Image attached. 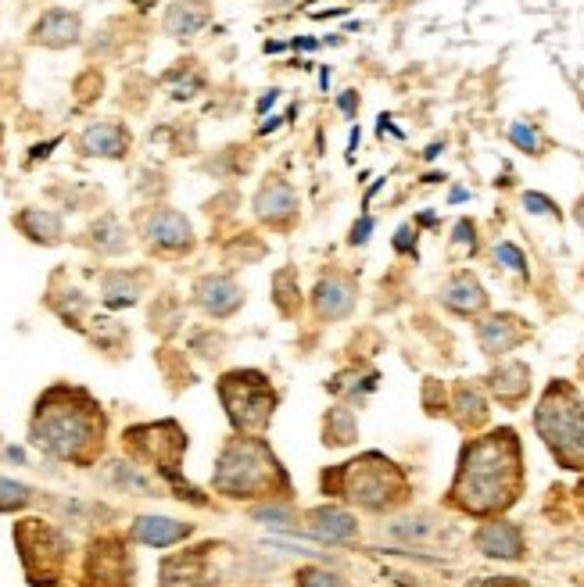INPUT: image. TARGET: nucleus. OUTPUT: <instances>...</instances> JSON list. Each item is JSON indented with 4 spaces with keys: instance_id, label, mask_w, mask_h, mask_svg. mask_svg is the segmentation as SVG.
<instances>
[{
    "instance_id": "1",
    "label": "nucleus",
    "mask_w": 584,
    "mask_h": 587,
    "mask_svg": "<svg viewBox=\"0 0 584 587\" xmlns=\"http://www.w3.org/2000/svg\"><path fill=\"white\" fill-rule=\"evenodd\" d=\"M520 487V444L513 430L473 441L463 451V469L456 480V502L466 512H499L516 498Z\"/></svg>"
},
{
    "instance_id": "2",
    "label": "nucleus",
    "mask_w": 584,
    "mask_h": 587,
    "mask_svg": "<svg viewBox=\"0 0 584 587\" xmlns=\"http://www.w3.org/2000/svg\"><path fill=\"white\" fill-rule=\"evenodd\" d=\"M104 419L97 405L83 398L79 391H65L54 387L47 398L36 405L33 416V441L40 444L54 459L83 462L90 459V451L101 444Z\"/></svg>"
},
{
    "instance_id": "3",
    "label": "nucleus",
    "mask_w": 584,
    "mask_h": 587,
    "mask_svg": "<svg viewBox=\"0 0 584 587\" xmlns=\"http://www.w3.org/2000/svg\"><path fill=\"white\" fill-rule=\"evenodd\" d=\"M276 480H280V462L269 455L266 444L237 437L219 455V469H215L212 484L215 491L230 494V498H251V494L273 491Z\"/></svg>"
},
{
    "instance_id": "4",
    "label": "nucleus",
    "mask_w": 584,
    "mask_h": 587,
    "mask_svg": "<svg viewBox=\"0 0 584 587\" xmlns=\"http://www.w3.org/2000/svg\"><path fill=\"white\" fill-rule=\"evenodd\" d=\"M534 423H538L542 441L549 444L552 455L563 466L584 469V409L563 383H552L549 391H545Z\"/></svg>"
},
{
    "instance_id": "5",
    "label": "nucleus",
    "mask_w": 584,
    "mask_h": 587,
    "mask_svg": "<svg viewBox=\"0 0 584 587\" xmlns=\"http://www.w3.org/2000/svg\"><path fill=\"white\" fill-rule=\"evenodd\" d=\"M219 394L226 401L233 426L237 430H262L276 409V394L262 373H230L219 383Z\"/></svg>"
},
{
    "instance_id": "6",
    "label": "nucleus",
    "mask_w": 584,
    "mask_h": 587,
    "mask_svg": "<svg viewBox=\"0 0 584 587\" xmlns=\"http://www.w3.org/2000/svg\"><path fill=\"white\" fill-rule=\"evenodd\" d=\"M344 487L366 509H384V505H391V498H398L395 469L387 466L384 459H377V455L366 462H352V466L344 469Z\"/></svg>"
},
{
    "instance_id": "7",
    "label": "nucleus",
    "mask_w": 584,
    "mask_h": 587,
    "mask_svg": "<svg viewBox=\"0 0 584 587\" xmlns=\"http://www.w3.org/2000/svg\"><path fill=\"white\" fill-rule=\"evenodd\" d=\"M129 448H137L140 455H155L158 469H165V477L172 484H180L176 477V466H180V455L187 448V437L180 434V426L176 423H158V426H137V430H129Z\"/></svg>"
},
{
    "instance_id": "8",
    "label": "nucleus",
    "mask_w": 584,
    "mask_h": 587,
    "mask_svg": "<svg viewBox=\"0 0 584 587\" xmlns=\"http://www.w3.org/2000/svg\"><path fill=\"white\" fill-rule=\"evenodd\" d=\"M133 577V566H129V555L119 541L104 537L90 545L86 555V587H129Z\"/></svg>"
},
{
    "instance_id": "9",
    "label": "nucleus",
    "mask_w": 584,
    "mask_h": 587,
    "mask_svg": "<svg viewBox=\"0 0 584 587\" xmlns=\"http://www.w3.org/2000/svg\"><path fill=\"white\" fill-rule=\"evenodd\" d=\"M147 237H151L155 247H162V251H183V247H190L194 233H190V222L180 212L162 208V212L151 215V222H147Z\"/></svg>"
},
{
    "instance_id": "10",
    "label": "nucleus",
    "mask_w": 584,
    "mask_h": 587,
    "mask_svg": "<svg viewBox=\"0 0 584 587\" xmlns=\"http://www.w3.org/2000/svg\"><path fill=\"white\" fill-rule=\"evenodd\" d=\"M255 212H258V219H266V222H287V219H294V212H298V194L287 187L284 179L273 176L266 187L258 190Z\"/></svg>"
},
{
    "instance_id": "11",
    "label": "nucleus",
    "mask_w": 584,
    "mask_h": 587,
    "mask_svg": "<svg viewBox=\"0 0 584 587\" xmlns=\"http://www.w3.org/2000/svg\"><path fill=\"white\" fill-rule=\"evenodd\" d=\"M133 537L140 545L151 548H169L183 537H190V523H180V519H165V516H140L133 523Z\"/></svg>"
},
{
    "instance_id": "12",
    "label": "nucleus",
    "mask_w": 584,
    "mask_h": 587,
    "mask_svg": "<svg viewBox=\"0 0 584 587\" xmlns=\"http://www.w3.org/2000/svg\"><path fill=\"white\" fill-rule=\"evenodd\" d=\"M477 545L491 559H520L524 555V537L513 523H488L477 530Z\"/></svg>"
},
{
    "instance_id": "13",
    "label": "nucleus",
    "mask_w": 584,
    "mask_h": 587,
    "mask_svg": "<svg viewBox=\"0 0 584 587\" xmlns=\"http://www.w3.org/2000/svg\"><path fill=\"white\" fill-rule=\"evenodd\" d=\"M36 43H47V47H69V43L79 40V15L65 8H54L36 22L33 29Z\"/></svg>"
},
{
    "instance_id": "14",
    "label": "nucleus",
    "mask_w": 584,
    "mask_h": 587,
    "mask_svg": "<svg viewBox=\"0 0 584 587\" xmlns=\"http://www.w3.org/2000/svg\"><path fill=\"white\" fill-rule=\"evenodd\" d=\"M83 151L97 154V158H122L129 147V133L119 126V122H94V126L83 133Z\"/></svg>"
},
{
    "instance_id": "15",
    "label": "nucleus",
    "mask_w": 584,
    "mask_h": 587,
    "mask_svg": "<svg viewBox=\"0 0 584 587\" xmlns=\"http://www.w3.org/2000/svg\"><path fill=\"white\" fill-rule=\"evenodd\" d=\"M198 301L212 315L226 319V315L237 312V305H241V287L233 280H226V276H205V280L198 283Z\"/></svg>"
},
{
    "instance_id": "16",
    "label": "nucleus",
    "mask_w": 584,
    "mask_h": 587,
    "mask_svg": "<svg viewBox=\"0 0 584 587\" xmlns=\"http://www.w3.org/2000/svg\"><path fill=\"white\" fill-rule=\"evenodd\" d=\"M355 530H359V523H355L348 512L341 509H316L309 512V534L319 537V541H348V537H355Z\"/></svg>"
},
{
    "instance_id": "17",
    "label": "nucleus",
    "mask_w": 584,
    "mask_h": 587,
    "mask_svg": "<svg viewBox=\"0 0 584 587\" xmlns=\"http://www.w3.org/2000/svg\"><path fill=\"white\" fill-rule=\"evenodd\" d=\"M208 22V4L205 0H180L172 4L169 15H165V33L176 36V40H187Z\"/></svg>"
},
{
    "instance_id": "18",
    "label": "nucleus",
    "mask_w": 584,
    "mask_h": 587,
    "mask_svg": "<svg viewBox=\"0 0 584 587\" xmlns=\"http://www.w3.org/2000/svg\"><path fill=\"white\" fill-rule=\"evenodd\" d=\"M445 305L452 308V312H459V315H473V312H481V308L488 305V298H484V287L473 280L470 273H459V276L448 280Z\"/></svg>"
},
{
    "instance_id": "19",
    "label": "nucleus",
    "mask_w": 584,
    "mask_h": 587,
    "mask_svg": "<svg viewBox=\"0 0 584 587\" xmlns=\"http://www.w3.org/2000/svg\"><path fill=\"white\" fill-rule=\"evenodd\" d=\"M312 301H316V312L323 315V319H344L355 305V290H352V283H344V280H323L316 287V298Z\"/></svg>"
},
{
    "instance_id": "20",
    "label": "nucleus",
    "mask_w": 584,
    "mask_h": 587,
    "mask_svg": "<svg viewBox=\"0 0 584 587\" xmlns=\"http://www.w3.org/2000/svg\"><path fill=\"white\" fill-rule=\"evenodd\" d=\"M18 226L26 230L29 240L36 244H58L61 240V219L54 212H40V208H26V212L18 215Z\"/></svg>"
},
{
    "instance_id": "21",
    "label": "nucleus",
    "mask_w": 584,
    "mask_h": 587,
    "mask_svg": "<svg viewBox=\"0 0 584 587\" xmlns=\"http://www.w3.org/2000/svg\"><path fill=\"white\" fill-rule=\"evenodd\" d=\"M520 341V330H516V319H506V315H495V319H484L481 323V344L488 355H502L513 344Z\"/></svg>"
},
{
    "instance_id": "22",
    "label": "nucleus",
    "mask_w": 584,
    "mask_h": 587,
    "mask_svg": "<svg viewBox=\"0 0 584 587\" xmlns=\"http://www.w3.org/2000/svg\"><path fill=\"white\" fill-rule=\"evenodd\" d=\"M491 387H495V394H502L506 401L524 398V394H527V369L513 362V366L499 369V373L491 376Z\"/></svg>"
},
{
    "instance_id": "23",
    "label": "nucleus",
    "mask_w": 584,
    "mask_h": 587,
    "mask_svg": "<svg viewBox=\"0 0 584 587\" xmlns=\"http://www.w3.org/2000/svg\"><path fill=\"white\" fill-rule=\"evenodd\" d=\"M104 301H108V305H115V308L133 305V301H137V283L126 280L122 273H112L108 280H104Z\"/></svg>"
},
{
    "instance_id": "24",
    "label": "nucleus",
    "mask_w": 584,
    "mask_h": 587,
    "mask_svg": "<svg viewBox=\"0 0 584 587\" xmlns=\"http://www.w3.org/2000/svg\"><path fill=\"white\" fill-rule=\"evenodd\" d=\"M509 140H513V144L520 147L524 154H542V133H538V129H534L531 122H524V119L509 126Z\"/></svg>"
},
{
    "instance_id": "25",
    "label": "nucleus",
    "mask_w": 584,
    "mask_h": 587,
    "mask_svg": "<svg viewBox=\"0 0 584 587\" xmlns=\"http://www.w3.org/2000/svg\"><path fill=\"white\" fill-rule=\"evenodd\" d=\"M33 491L26 484H15V480H0V512H11V509H22L29 505Z\"/></svg>"
},
{
    "instance_id": "26",
    "label": "nucleus",
    "mask_w": 584,
    "mask_h": 587,
    "mask_svg": "<svg viewBox=\"0 0 584 587\" xmlns=\"http://www.w3.org/2000/svg\"><path fill=\"white\" fill-rule=\"evenodd\" d=\"M112 237H126L122 233V226L115 219H101L94 226V244L101 247V251H108V255H115V251H122L126 244H119V240H112Z\"/></svg>"
},
{
    "instance_id": "27",
    "label": "nucleus",
    "mask_w": 584,
    "mask_h": 587,
    "mask_svg": "<svg viewBox=\"0 0 584 587\" xmlns=\"http://www.w3.org/2000/svg\"><path fill=\"white\" fill-rule=\"evenodd\" d=\"M495 262L506 265V269H513V273L527 276V258H524V251H520L516 244H509V240H502V244L495 247Z\"/></svg>"
},
{
    "instance_id": "28",
    "label": "nucleus",
    "mask_w": 584,
    "mask_h": 587,
    "mask_svg": "<svg viewBox=\"0 0 584 587\" xmlns=\"http://www.w3.org/2000/svg\"><path fill=\"white\" fill-rule=\"evenodd\" d=\"M524 208L531 215H549V219H563V212L556 208V201L545 194H524Z\"/></svg>"
},
{
    "instance_id": "29",
    "label": "nucleus",
    "mask_w": 584,
    "mask_h": 587,
    "mask_svg": "<svg viewBox=\"0 0 584 587\" xmlns=\"http://www.w3.org/2000/svg\"><path fill=\"white\" fill-rule=\"evenodd\" d=\"M298 587H344V580L334 577V573H323V570H305L298 577Z\"/></svg>"
},
{
    "instance_id": "30",
    "label": "nucleus",
    "mask_w": 584,
    "mask_h": 587,
    "mask_svg": "<svg viewBox=\"0 0 584 587\" xmlns=\"http://www.w3.org/2000/svg\"><path fill=\"white\" fill-rule=\"evenodd\" d=\"M459 409H463L466 419H484V398L481 394H473L470 387L459 391Z\"/></svg>"
},
{
    "instance_id": "31",
    "label": "nucleus",
    "mask_w": 584,
    "mask_h": 587,
    "mask_svg": "<svg viewBox=\"0 0 584 587\" xmlns=\"http://www.w3.org/2000/svg\"><path fill=\"white\" fill-rule=\"evenodd\" d=\"M255 519H266V523H273V527H287V523H291V512L284 509V505H280V509H258L255 512Z\"/></svg>"
},
{
    "instance_id": "32",
    "label": "nucleus",
    "mask_w": 584,
    "mask_h": 587,
    "mask_svg": "<svg viewBox=\"0 0 584 587\" xmlns=\"http://www.w3.org/2000/svg\"><path fill=\"white\" fill-rule=\"evenodd\" d=\"M473 222L470 219H463V222H456V244H463L466 251H477V237H473Z\"/></svg>"
},
{
    "instance_id": "33",
    "label": "nucleus",
    "mask_w": 584,
    "mask_h": 587,
    "mask_svg": "<svg viewBox=\"0 0 584 587\" xmlns=\"http://www.w3.org/2000/svg\"><path fill=\"white\" fill-rule=\"evenodd\" d=\"M391 534H395V537H413V541H416V537H427L430 527H427V523H420V519H409V527H405V523H398Z\"/></svg>"
},
{
    "instance_id": "34",
    "label": "nucleus",
    "mask_w": 584,
    "mask_h": 587,
    "mask_svg": "<svg viewBox=\"0 0 584 587\" xmlns=\"http://www.w3.org/2000/svg\"><path fill=\"white\" fill-rule=\"evenodd\" d=\"M395 247L398 251H405V255H416V237H413V226H402L395 237Z\"/></svg>"
},
{
    "instance_id": "35",
    "label": "nucleus",
    "mask_w": 584,
    "mask_h": 587,
    "mask_svg": "<svg viewBox=\"0 0 584 587\" xmlns=\"http://www.w3.org/2000/svg\"><path fill=\"white\" fill-rule=\"evenodd\" d=\"M370 233H373V219H370V215H366V219L355 222V230H352V244H366V240H370Z\"/></svg>"
},
{
    "instance_id": "36",
    "label": "nucleus",
    "mask_w": 584,
    "mask_h": 587,
    "mask_svg": "<svg viewBox=\"0 0 584 587\" xmlns=\"http://www.w3.org/2000/svg\"><path fill=\"white\" fill-rule=\"evenodd\" d=\"M484 587H527L524 580H516V577H491Z\"/></svg>"
},
{
    "instance_id": "37",
    "label": "nucleus",
    "mask_w": 584,
    "mask_h": 587,
    "mask_svg": "<svg viewBox=\"0 0 584 587\" xmlns=\"http://www.w3.org/2000/svg\"><path fill=\"white\" fill-rule=\"evenodd\" d=\"M355 104H359V97H355V90H348V94L341 97V111H344V115H352Z\"/></svg>"
},
{
    "instance_id": "38",
    "label": "nucleus",
    "mask_w": 584,
    "mask_h": 587,
    "mask_svg": "<svg viewBox=\"0 0 584 587\" xmlns=\"http://www.w3.org/2000/svg\"><path fill=\"white\" fill-rule=\"evenodd\" d=\"M294 47H298V51H316V40H309V36H298V40H294Z\"/></svg>"
},
{
    "instance_id": "39",
    "label": "nucleus",
    "mask_w": 584,
    "mask_h": 587,
    "mask_svg": "<svg viewBox=\"0 0 584 587\" xmlns=\"http://www.w3.org/2000/svg\"><path fill=\"white\" fill-rule=\"evenodd\" d=\"M466 197H470V194H466L463 187H456L452 194H448V201H452V205H459V201H466Z\"/></svg>"
},
{
    "instance_id": "40",
    "label": "nucleus",
    "mask_w": 584,
    "mask_h": 587,
    "mask_svg": "<svg viewBox=\"0 0 584 587\" xmlns=\"http://www.w3.org/2000/svg\"><path fill=\"white\" fill-rule=\"evenodd\" d=\"M441 147H445V144H430V147H427V151H423V154H427V158H438V154H441Z\"/></svg>"
},
{
    "instance_id": "41",
    "label": "nucleus",
    "mask_w": 584,
    "mask_h": 587,
    "mask_svg": "<svg viewBox=\"0 0 584 587\" xmlns=\"http://www.w3.org/2000/svg\"><path fill=\"white\" fill-rule=\"evenodd\" d=\"M577 222H581V230H584V201L577 205Z\"/></svg>"
},
{
    "instance_id": "42",
    "label": "nucleus",
    "mask_w": 584,
    "mask_h": 587,
    "mask_svg": "<svg viewBox=\"0 0 584 587\" xmlns=\"http://www.w3.org/2000/svg\"><path fill=\"white\" fill-rule=\"evenodd\" d=\"M276 4H287V0H276Z\"/></svg>"
}]
</instances>
